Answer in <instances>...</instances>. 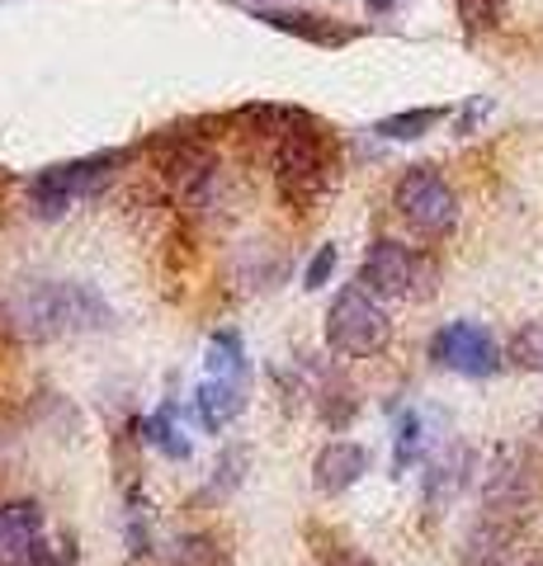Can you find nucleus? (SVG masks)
Listing matches in <instances>:
<instances>
[{
  "label": "nucleus",
  "instance_id": "9b49d317",
  "mask_svg": "<svg viewBox=\"0 0 543 566\" xmlns=\"http://www.w3.org/2000/svg\"><path fill=\"white\" fill-rule=\"evenodd\" d=\"M255 14L270 29L297 33V39H307V43H317V48H341V43L355 39V29H336L331 20H317V14H303V10H265V6H260Z\"/></svg>",
  "mask_w": 543,
  "mask_h": 566
},
{
  "label": "nucleus",
  "instance_id": "a211bd4d",
  "mask_svg": "<svg viewBox=\"0 0 543 566\" xmlns=\"http://www.w3.org/2000/svg\"><path fill=\"white\" fill-rule=\"evenodd\" d=\"M416 453H420V416L407 411L397 420V453H393V468L397 472H407L416 463Z\"/></svg>",
  "mask_w": 543,
  "mask_h": 566
},
{
  "label": "nucleus",
  "instance_id": "ddd939ff",
  "mask_svg": "<svg viewBox=\"0 0 543 566\" xmlns=\"http://www.w3.org/2000/svg\"><path fill=\"white\" fill-rule=\"evenodd\" d=\"M435 123H445V109L440 104H426V109H407V114H388V118H378V137H388V142H416V137H426Z\"/></svg>",
  "mask_w": 543,
  "mask_h": 566
},
{
  "label": "nucleus",
  "instance_id": "423d86ee",
  "mask_svg": "<svg viewBox=\"0 0 543 566\" xmlns=\"http://www.w3.org/2000/svg\"><path fill=\"white\" fill-rule=\"evenodd\" d=\"M152 156H156L161 180L180 193L185 203H203V193L213 189V175H218L213 142L189 133V128H166L161 137H152Z\"/></svg>",
  "mask_w": 543,
  "mask_h": 566
},
{
  "label": "nucleus",
  "instance_id": "6e6552de",
  "mask_svg": "<svg viewBox=\"0 0 543 566\" xmlns=\"http://www.w3.org/2000/svg\"><path fill=\"white\" fill-rule=\"evenodd\" d=\"M430 359L449 368V374H463V378H492L501 359V345L497 335L478 326V322H449L430 335Z\"/></svg>",
  "mask_w": 543,
  "mask_h": 566
},
{
  "label": "nucleus",
  "instance_id": "dca6fc26",
  "mask_svg": "<svg viewBox=\"0 0 543 566\" xmlns=\"http://www.w3.org/2000/svg\"><path fill=\"white\" fill-rule=\"evenodd\" d=\"M463 458H459V463H453V458H449V463H435L430 468V476H426V505L430 510H440L445 501H453V491H459V482H463Z\"/></svg>",
  "mask_w": 543,
  "mask_h": 566
},
{
  "label": "nucleus",
  "instance_id": "412c9836",
  "mask_svg": "<svg viewBox=\"0 0 543 566\" xmlns=\"http://www.w3.org/2000/svg\"><path fill=\"white\" fill-rule=\"evenodd\" d=\"M322 566H374V562L364 553H355V547H345V543H331L322 553Z\"/></svg>",
  "mask_w": 543,
  "mask_h": 566
},
{
  "label": "nucleus",
  "instance_id": "2eb2a0df",
  "mask_svg": "<svg viewBox=\"0 0 543 566\" xmlns=\"http://www.w3.org/2000/svg\"><path fill=\"white\" fill-rule=\"evenodd\" d=\"M505 359H511L515 368H524V374H543V316L539 322H524L511 345H505Z\"/></svg>",
  "mask_w": 543,
  "mask_h": 566
},
{
  "label": "nucleus",
  "instance_id": "4468645a",
  "mask_svg": "<svg viewBox=\"0 0 543 566\" xmlns=\"http://www.w3.org/2000/svg\"><path fill=\"white\" fill-rule=\"evenodd\" d=\"M241 374H247V354H241L237 331H218L213 345H208V378L241 382Z\"/></svg>",
  "mask_w": 543,
  "mask_h": 566
},
{
  "label": "nucleus",
  "instance_id": "1a4fd4ad",
  "mask_svg": "<svg viewBox=\"0 0 543 566\" xmlns=\"http://www.w3.org/2000/svg\"><path fill=\"white\" fill-rule=\"evenodd\" d=\"M0 566H66L58 547H48L43 510L33 501L0 505Z\"/></svg>",
  "mask_w": 543,
  "mask_h": 566
},
{
  "label": "nucleus",
  "instance_id": "7ed1b4c3",
  "mask_svg": "<svg viewBox=\"0 0 543 566\" xmlns=\"http://www.w3.org/2000/svg\"><path fill=\"white\" fill-rule=\"evenodd\" d=\"M393 340V322L383 312L378 293L364 283H349L336 293V303L326 312V345L345 354V359H374Z\"/></svg>",
  "mask_w": 543,
  "mask_h": 566
},
{
  "label": "nucleus",
  "instance_id": "20e7f679",
  "mask_svg": "<svg viewBox=\"0 0 543 566\" xmlns=\"http://www.w3.org/2000/svg\"><path fill=\"white\" fill-rule=\"evenodd\" d=\"M397 218L420 237H449L459 227V193L435 166H411L397 175L393 185Z\"/></svg>",
  "mask_w": 543,
  "mask_h": 566
},
{
  "label": "nucleus",
  "instance_id": "f3484780",
  "mask_svg": "<svg viewBox=\"0 0 543 566\" xmlns=\"http://www.w3.org/2000/svg\"><path fill=\"white\" fill-rule=\"evenodd\" d=\"M453 10H459V20L468 33H487L501 24L505 14V0H453Z\"/></svg>",
  "mask_w": 543,
  "mask_h": 566
},
{
  "label": "nucleus",
  "instance_id": "b1692460",
  "mask_svg": "<svg viewBox=\"0 0 543 566\" xmlns=\"http://www.w3.org/2000/svg\"><path fill=\"white\" fill-rule=\"evenodd\" d=\"M524 566H543V562H524Z\"/></svg>",
  "mask_w": 543,
  "mask_h": 566
},
{
  "label": "nucleus",
  "instance_id": "aec40b11",
  "mask_svg": "<svg viewBox=\"0 0 543 566\" xmlns=\"http://www.w3.org/2000/svg\"><path fill=\"white\" fill-rule=\"evenodd\" d=\"M331 270H336V245H322V251L312 255L307 274H303V289H322V283L331 279Z\"/></svg>",
  "mask_w": 543,
  "mask_h": 566
},
{
  "label": "nucleus",
  "instance_id": "6ab92c4d",
  "mask_svg": "<svg viewBox=\"0 0 543 566\" xmlns=\"http://www.w3.org/2000/svg\"><path fill=\"white\" fill-rule=\"evenodd\" d=\"M147 439H152V444H161L170 458H189V444H185V439H175L170 411H156V416L147 420Z\"/></svg>",
  "mask_w": 543,
  "mask_h": 566
},
{
  "label": "nucleus",
  "instance_id": "0eeeda50",
  "mask_svg": "<svg viewBox=\"0 0 543 566\" xmlns=\"http://www.w3.org/2000/svg\"><path fill=\"white\" fill-rule=\"evenodd\" d=\"M114 166H118V156H85V161L48 166L43 175H33V185H29L33 212H39V218H62L76 199H85V193L109 185Z\"/></svg>",
  "mask_w": 543,
  "mask_h": 566
},
{
  "label": "nucleus",
  "instance_id": "9d476101",
  "mask_svg": "<svg viewBox=\"0 0 543 566\" xmlns=\"http://www.w3.org/2000/svg\"><path fill=\"white\" fill-rule=\"evenodd\" d=\"M364 472H369V453L359 444H349V439H336V444H326L317 453V463H312V486L322 495H341L355 486Z\"/></svg>",
  "mask_w": 543,
  "mask_h": 566
},
{
  "label": "nucleus",
  "instance_id": "f03ea898",
  "mask_svg": "<svg viewBox=\"0 0 543 566\" xmlns=\"http://www.w3.org/2000/svg\"><path fill=\"white\" fill-rule=\"evenodd\" d=\"M104 316H109V307L81 283H29L10 297V322L29 340H58V335L91 331Z\"/></svg>",
  "mask_w": 543,
  "mask_h": 566
},
{
  "label": "nucleus",
  "instance_id": "f8f14e48",
  "mask_svg": "<svg viewBox=\"0 0 543 566\" xmlns=\"http://www.w3.org/2000/svg\"><path fill=\"white\" fill-rule=\"evenodd\" d=\"M195 401H199V420L208 424V430H222V424H232V416L241 411V382L208 378Z\"/></svg>",
  "mask_w": 543,
  "mask_h": 566
},
{
  "label": "nucleus",
  "instance_id": "5701e85b",
  "mask_svg": "<svg viewBox=\"0 0 543 566\" xmlns=\"http://www.w3.org/2000/svg\"><path fill=\"white\" fill-rule=\"evenodd\" d=\"M374 6H393V0H374Z\"/></svg>",
  "mask_w": 543,
  "mask_h": 566
},
{
  "label": "nucleus",
  "instance_id": "39448f33",
  "mask_svg": "<svg viewBox=\"0 0 543 566\" xmlns=\"http://www.w3.org/2000/svg\"><path fill=\"white\" fill-rule=\"evenodd\" d=\"M435 260L416 245L397 241V237H378L364 255V270H359V283L374 289L378 297H430L435 293Z\"/></svg>",
  "mask_w": 543,
  "mask_h": 566
},
{
  "label": "nucleus",
  "instance_id": "f257e3e1",
  "mask_svg": "<svg viewBox=\"0 0 543 566\" xmlns=\"http://www.w3.org/2000/svg\"><path fill=\"white\" fill-rule=\"evenodd\" d=\"M336 137L317 118H297L293 128L274 142V189L289 208H312L336 185Z\"/></svg>",
  "mask_w": 543,
  "mask_h": 566
},
{
  "label": "nucleus",
  "instance_id": "4be33fe9",
  "mask_svg": "<svg viewBox=\"0 0 543 566\" xmlns=\"http://www.w3.org/2000/svg\"><path fill=\"white\" fill-rule=\"evenodd\" d=\"M487 114V99H478V104H468V114H463V123H459V133H468L472 128V123H478Z\"/></svg>",
  "mask_w": 543,
  "mask_h": 566
}]
</instances>
